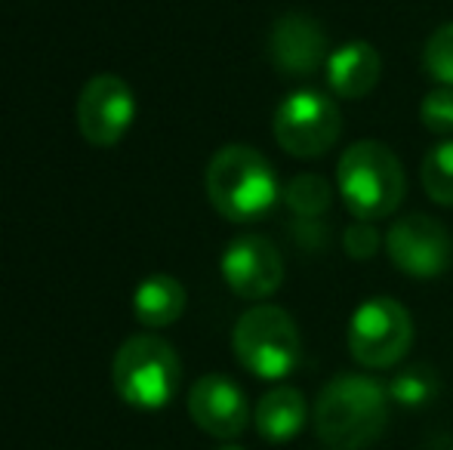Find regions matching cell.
I'll list each match as a JSON object with an SVG mask.
<instances>
[{
	"label": "cell",
	"instance_id": "1",
	"mask_svg": "<svg viewBox=\"0 0 453 450\" xmlns=\"http://www.w3.org/2000/svg\"><path fill=\"white\" fill-rule=\"evenodd\" d=\"M388 389L364 373H340L315 401V432L330 450H364L388 426Z\"/></svg>",
	"mask_w": 453,
	"mask_h": 450
},
{
	"label": "cell",
	"instance_id": "2",
	"mask_svg": "<svg viewBox=\"0 0 453 450\" xmlns=\"http://www.w3.org/2000/svg\"><path fill=\"white\" fill-rule=\"evenodd\" d=\"M207 198L228 223H257L269 217L284 194L274 167L250 145H226L207 164Z\"/></svg>",
	"mask_w": 453,
	"mask_h": 450
},
{
	"label": "cell",
	"instance_id": "3",
	"mask_svg": "<svg viewBox=\"0 0 453 450\" xmlns=\"http://www.w3.org/2000/svg\"><path fill=\"white\" fill-rule=\"evenodd\" d=\"M336 192L355 219H386L404 201V167L388 145L376 139H358L342 151L336 164Z\"/></svg>",
	"mask_w": 453,
	"mask_h": 450
},
{
	"label": "cell",
	"instance_id": "4",
	"mask_svg": "<svg viewBox=\"0 0 453 450\" xmlns=\"http://www.w3.org/2000/svg\"><path fill=\"white\" fill-rule=\"evenodd\" d=\"M111 383L120 401L136 410H161L176 398L182 364L167 339L139 333L118 348L111 361Z\"/></svg>",
	"mask_w": 453,
	"mask_h": 450
},
{
	"label": "cell",
	"instance_id": "5",
	"mask_svg": "<svg viewBox=\"0 0 453 450\" xmlns=\"http://www.w3.org/2000/svg\"><path fill=\"white\" fill-rule=\"evenodd\" d=\"M234 358L259 379H284L303 361V337L296 321L280 306H253L232 331Z\"/></svg>",
	"mask_w": 453,
	"mask_h": 450
},
{
	"label": "cell",
	"instance_id": "6",
	"mask_svg": "<svg viewBox=\"0 0 453 450\" xmlns=\"http://www.w3.org/2000/svg\"><path fill=\"white\" fill-rule=\"evenodd\" d=\"M413 342V318L392 296H373L349 321V352L361 367H395Z\"/></svg>",
	"mask_w": 453,
	"mask_h": 450
},
{
	"label": "cell",
	"instance_id": "7",
	"mask_svg": "<svg viewBox=\"0 0 453 450\" xmlns=\"http://www.w3.org/2000/svg\"><path fill=\"white\" fill-rule=\"evenodd\" d=\"M272 130L278 145L293 157H321L342 133V114L330 96L318 90H296L274 109Z\"/></svg>",
	"mask_w": 453,
	"mask_h": 450
},
{
	"label": "cell",
	"instance_id": "8",
	"mask_svg": "<svg viewBox=\"0 0 453 450\" xmlns=\"http://www.w3.org/2000/svg\"><path fill=\"white\" fill-rule=\"evenodd\" d=\"M136 120V96L118 74H96L78 96L81 136L96 149H114Z\"/></svg>",
	"mask_w": 453,
	"mask_h": 450
},
{
	"label": "cell",
	"instance_id": "9",
	"mask_svg": "<svg viewBox=\"0 0 453 450\" xmlns=\"http://www.w3.org/2000/svg\"><path fill=\"white\" fill-rule=\"evenodd\" d=\"M386 253L398 271L411 278H438L453 259V238L435 217L411 213L392 223L386 234Z\"/></svg>",
	"mask_w": 453,
	"mask_h": 450
},
{
	"label": "cell",
	"instance_id": "10",
	"mask_svg": "<svg viewBox=\"0 0 453 450\" xmlns=\"http://www.w3.org/2000/svg\"><path fill=\"white\" fill-rule=\"evenodd\" d=\"M222 281L241 300H265L284 281V259L280 250L263 234L234 238L222 253Z\"/></svg>",
	"mask_w": 453,
	"mask_h": 450
},
{
	"label": "cell",
	"instance_id": "11",
	"mask_svg": "<svg viewBox=\"0 0 453 450\" xmlns=\"http://www.w3.org/2000/svg\"><path fill=\"white\" fill-rule=\"evenodd\" d=\"M327 31L309 12H287L269 31V59L284 78H311L330 59Z\"/></svg>",
	"mask_w": 453,
	"mask_h": 450
},
{
	"label": "cell",
	"instance_id": "12",
	"mask_svg": "<svg viewBox=\"0 0 453 450\" xmlns=\"http://www.w3.org/2000/svg\"><path fill=\"white\" fill-rule=\"evenodd\" d=\"M188 414L201 432L232 441L250 423V404L238 383L222 373H207L188 392Z\"/></svg>",
	"mask_w": 453,
	"mask_h": 450
},
{
	"label": "cell",
	"instance_id": "13",
	"mask_svg": "<svg viewBox=\"0 0 453 450\" xmlns=\"http://www.w3.org/2000/svg\"><path fill=\"white\" fill-rule=\"evenodd\" d=\"M327 87L342 99H364L380 84L382 59L373 43L349 41L336 47L327 59Z\"/></svg>",
	"mask_w": 453,
	"mask_h": 450
},
{
	"label": "cell",
	"instance_id": "14",
	"mask_svg": "<svg viewBox=\"0 0 453 450\" xmlns=\"http://www.w3.org/2000/svg\"><path fill=\"white\" fill-rule=\"evenodd\" d=\"M305 416H309V408H305V398L299 389L293 385H278V389L265 392L259 398L257 410H253V423H257V432L263 435L272 445H284V441H293L305 426Z\"/></svg>",
	"mask_w": 453,
	"mask_h": 450
},
{
	"label": "cell",
	"instance_id": "15",
	"mask_svg": "<svg viewBox=\"0 0 453 450\" xmlns=\"http://www.w3.org/2000/svg\"><path fill=\"white\" fill-rule=\"evenodd\" d=\"M185 287L182 281H176L173 275H151L133 294V315H136L139 324L151 327H170L182 318L185 312Z\"/></svg>",
	"mask_w": 453,
	"mask_h": 450
},
{
	"label": "cell",
	"instance_id": "16",
	"mask_svg": "<svg viewBox=\"0 0 453 450\" xmlns=\"http://www.w3.org/2000/svg\"><path fill=\"white\" fill-rule=\"evenodd\" d=\"M280 198H284L287 210L296 219H321L334 204V188H330V182L324 176L299 173L287 182Z\"/></svg>",
	"mask_w": 453,
	"mask_h": 450
},
{
	"label": "cell",
	"instance_id": "17",
	"mask_svg": "<svg viewBox=\"0 0 453 450\" xmlns=\"http://www.w3.org/2000/svg\"><path fill=\"white\" fill-rule=\"evenodd\" d=\"M386 389H388L392 404L407 408V410H419V408H426V404L435 401L441 383H438V373L432 370V367L411 364V367H401Z\"/></svg>",
	"mask_w": 453,
	"mask_h": 450
},
{
	"label": "cell",
	"instance_id": "18",
	"mask_svg": "<svg viewBox=\"0 0 453 450\" xmlns=\"http://www.w3.org/2000/svg\"><path fill=\"white\" fill-rule=\"evenodd\" d=\"M423 188L435 204L453 207V139H441L423 157Z\"/></svg>",
	"mask_w": 453,
	"mask_h": 450
},
{
	"label": "cell",
	"instance_id": "19",
	"mask_svg": "<svg viewBox=\"0 0 453 450\" xmlns=\"http://www.w3.org/2000/svg\"><path fill=\"white\" fill-rule=\"evenodd\" d=\"M423 68L435 84L453 90V22L438 25L423 47Z\"/></svg>",
	"mask_w": 453,
	"mask_h": 450
},
{
	"label": "cell",
	"instance_id": "20",
	"mask_svg": "<svg viewBox=\"0 0 453 450\" xmlns=\"http://www.w3.org/2000/svg\"><path fill=\"white\" fill-rule=\"evenodd\" d=\"M419 120L429 133L435 136H448L453 133V90L450 87H438L419 105Z\"/></svg>",
	"mask_w": 453,
	"mask_h": 450
},
{
	"label": "cell",
	"instance_id": "21",
	"mask_svg": "<svg viewBox=\"0 0 453 450\" xmlns=\"http://www.w3.org/2000/svg\"><path fill=\"white\" fill-rule=\"evenodd\" d=\"M380 228L373 223H364V219H355L352 225L342 234V250L352 259H370L376 250H380Z\"/></svg>",
	"mask_w": 453,
	"mask_h": 450
},
{
	"label": "cell",
	"instance_id": "22",
	"mask_svg": "<svg viewBox=\"0 0 453 450\" xmlns=\"http://www.w3.org/2000/svg\"><path fill=\"white\" fill-rule=\"evenodd\" d=\"M290 234L299 247H305V250H321V247L330 240V225L324 228L321 219H293Z\"/></svg>",
	"mask_w": 453,
	"mask_h": 450
},
{
	"label": "cell",
	"instance_id": "23",
	"mask_svg": "<svg viewBox=\"0 0 453 450\" xmlns=\"http://www.w3.org/2000/svg\"><path fill=\"white\" fill-rule=\"evenodd\" d=\"M219 450H244V447H238V445H226V447H219Z\"/></svg>",
	"mask_w": 453,
	"mask_h": 450
}]
</instances>
